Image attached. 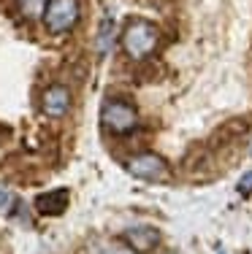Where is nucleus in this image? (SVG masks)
I'll list each match as a JSON object with an SVG mask.
<instances>
[{
  "mask_svg": "<svg viewBox=\"0 0 252 254\" xmlns=\"http://www.w3.org/2000/svg\"><path fill=\"white\" fill-rule=\"evenodd\" d=\"M158 44H160V33H158V27L147 19H133L122 30V49L130 60H136V63L152 57V54L158 52Z\"/></svg>",
  "mask_w": 252,
  "mask_h": 254,
  "instance_id": "nucleus-1",
  "label": "nucleus"
},
{
  "mask_svg": "<svg viewBox=\"0 0 252 254\" xmlns=\"http://www.w3.org/2000/svg\"><path fill=\"white\" fill-rule=\"evenodd\" d=\"M100 125L111 135H128L139 127V111L125 98H106L100 108Z\"/></svg>",
  "mask_w": 252,
  "mask_h": 254,
  "instance_id": "nucleus-2",
  "label": "nucleus"
},
{
  "mask_svg": "<svg viewBox=\"0 0 252 254\" xmlns=\"http://www.w3.org/2000/svg\"><path fill=\"white\" fill-rule=\"evenodd\" d=\"M79 25V0H49L44 11V27L52 35H65Z\"/></svg>",
  "mask_w": 252,
  "mask_h": 254,
  "instance_id": "nucleus-3",
  "label": "nucleus"
},
{
  "mask_svg": "<svg viewBox=\"0 0 252 254\" xmlns=\"http://www.w3.org/2000/svg\"><path fill=\"white\" fill-rule=\"evenodd\" d=\"M125 171H128L133 179H141V181H166L168 176H171L168 160L160 157V154H155V152L133 154L128 162H125Z\"/></svg>",
  "mask_w": 252,
  "mask_h": 254,
  "instance_id": "nucleus-4",
  "label": "nucleus"
},
{
  "mask_svg": "<svg viewBox=\"0 0 252 254\" xmlns=\"http://www.w3.org/2000/svg\"><path fill=\"white\" fill-rule=\"evenodd\" d=\"M71 108V92L63 84H49L41 95V111L49 119H63Z\"/></svg>",
  "mask_w": 252,
  "mask_h": 254,
  "instance_id": "nucleus-5",
  "label": "nucleus"
},
{
  "mask_svg": "<svg viewBox=\"0 0 252 254\" xmlns=\"http://www.w3.org/2000/svg\"><path fill=\"white\" fill-rule=\"evenodd\" d=\"M122 241H125V246H130L136 254H144V252H152V249H158V244H160V233L155 227H149V225H136V227H128L122 233Z\"/></svg>",
  "mask_w": 252,
  "mask_h": 254,
  "instance_id": "nucleus-6",
  "label": "nucleus"
},
{
  "mask_svg": "<svg viewBox=\"0 0 252 254\" xmlns=\"http://www.w3.org/2000/svg\"><path fill=\"white\" fill-rule=\"evenodd\" d=\"M68 208V190H52L35 197V211L41 216H60Z\"/></svg>",
  "mask_w": 252,
  "mask_h": 254,
  "instance_id": "nucleus-7",
  "label": "nucleus"
},
{
  "mask_svg": "<svg viewBox=\"0 0 252 254\" xmlns=\"http://www.w3.org/2000/svg\"><path fill=\"white\" fill-rule=\"evenodd\" d=\"M46 5H49V0H16V11H19V16L27 22L44 19Z\"/></svg>",
  "mask_w": 252,
  "mask_h": 254,
  "instance_id": "nucleus-8",
  "label": "nucleus"
},
{
  "mask_svg": "<svg viewBox=\"0 0 252 254\" xmlns=\"http://www.w3.org/2000/svg\"><path fill=\"white\" fill-rule=\"evenodd\" d=\"M87 254H136L130 246L125 244H114V241H103V238H92L87 244Z\"/></svg>",
  "mask_w": 252,
  "mask_h": 254,
  "instance_id": "nucleus-9",
  "label": "nucleus"
},
{
  "mask_svg": "<svg viewBox=\"0 0 252 254\" xmlns=\"http://www.w3.org/2000/svg\"><path fill=\"white\" fill-rule=\"evenodd\" d=\"M114 35H117V25L111 19H106L98 30V57H106L114 46Z\"/></svg>",
  "mask_w": 252,
  "mask_h": 254,
  "instance_id": "nucleus-10",
  "label": "nucleus"
},
{
  "mask_svg": "<svg viewBox=\"0 0 252 254\" xmlns=\"http://www.w3.org/2000/svg\"><path fill=\"white\" fill-rule=\"evenodd\" d=\"M0 214L3 216H25V205L22 200H16V195H11L5 187H0Z\"/></svg>",
  "mask_w": 252,
  "mask_h": 254,
  "instance_id": "nucleus-11",
  "label": "nucleus"
},
{
  "mask_svg": "<svg viewBox=\"0 0 252 254\" xmlns=\"http://www.w3.org/2000/svg\"><path fill=\"white\" fill-rule=\"evenodd\" d=\"M236 190H239V195H244V197H250V195H252V171H247L242 179H239Z\"/></svg>",
  "mask_w": 252,
  "mask_h": 254,
  "instance_id": "nucleus-12",
  "label": "nucleus"
},
{
  "mask_svg": "<svg viewBox=\"0 0 252 254\" xmlns=\"http://www.w3.org/2000/svg\"><path fill=\"white\" fill-rule=\"evenodd\" d=\"M220 254H223V252H220Z\"/></svg>",
  "mask_w": 252,
  "mask_h": 254,
  "instance_id": "nucleus-13",
  "label": "nucleus"
}]
</instances>
